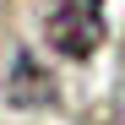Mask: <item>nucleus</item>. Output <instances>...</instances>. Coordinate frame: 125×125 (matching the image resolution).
<instances>
[{
	"label": "nucleus",
	"instance_id": "obj_1",
	"mask_svg": "<svg viewBox=\"0 0 125 125\" xmlns=\"http://www.w3.org/2000/svg\"><path fill=\"white\" fill-rule=\"evenodd\" d=\"M38 22H44V44L65 60H87L98 54L103 33V0H38Z\"/></svg>",
	"mask_w": 125,
	"mask_h": 125
},
{
	"label": "nucleus",
	"instance_id": "obj_2",
	"mask_svg": "<svg viewBox=\"0 0 125 125\" xmlns=\"http://www.w3.org/2000/svg\"><path fill=\"white\" fill-rule=\"evenodd\" d=\"M6 98L16 103V109H49V103L60 98V87H54V76L38 65V60L22 49L11 60V76H6Z\"/></svg>",
	"mask_w": 125,
	"mask_h": 125
},
{
	"label": "nucleus",
	"instance_id": "obj_3",
	"mask_svg": "<svg viewBox=\"0 0 125 125\" xmlns=\"http://www.w3.org/2000/svg\"><path fill=\"white\" fill-rule=\"evenodd\" d=\"M114 125H125V93H120V109H114Z\"/></svg>",
	"mask_w": 125,
	"mask_h": 125
}]
</instances>
